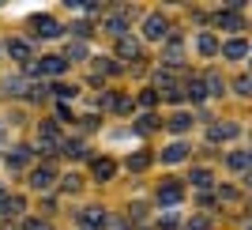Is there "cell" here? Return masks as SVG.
<instances>
[{
  "label": "cell",
  "instance_id": "6da1fadb",
  "mask_svg": "<svg viewBox=\"0 0 252 230\" xmlns=\"http://www.w3.org/2000/svg\"><path fill=\"white\" fill-rule=\"evenodd\" d=\"M38 144H42V151H57L61 147V125L57 121H42L38 125Z\"/></svg>",
  "mask_w": 252,
  "mask_h": 230
},
{
  "label": "cell",
  "instance_id": "7a4b0ae2",
  "mask_svg": "<svg viewBox=\"0 0 252 230\" xmlns=\"http://www.w3.org/2000/svg\"><path fill=\"white\" fill-rule=\"evenodd\" d=\"M166 19H162V15H147V19H143V38H151V42H162V38H166Z\"/></svg>",
  "mask_w": 252,
  "mask_h": 230
},
{
  "label": "cell",
  "instance_id": "3957f363",
  "mask_svg": "<svg viewBox=\"0 0 252 230\" xmlns=\"http://www.w3.org/2000/svg\"><path fill=\"white\" fill-rule=\"evenodd\" d=\"M79 227H83V230H102V227H105V211H102V208L79 211Z\"/></svg>",
  "mask_w": 252,
  "mask_h": 230
},
{
  "label": "cell",
  "instance_id": "277c9868",
  "mask_svg": "<svg viewBox=\"0 0 252 230\" xmlns=\"http://www.w3.org/2000/svg\"><path fill=\"white\" fill-rule=\"evenodd\" d=\"M53 181H57V170H53V166H38V170H34V174H31V185L38 189V192H45V189H53Z\"/></svg>",
  "mask_w": 252,
  "mask_h": 230
},
{
  "label": "cell",
  "instance_id": "5b68a950",
  "mask_svg": "<svg viewBox=\"0 0 252 230\" xmlns=\"http://www.w3.org/2000/svg\"><path fill=\"white\" fill-rule=\"evenodd\" d=\"M31 72H38V76H61L64 72V57H42Z\"/></svg>",
  "mask_w": 252,
  "mask_h": 230
},
{
  "label": "cell",
  "instance_id": "8992f818",
  "mask_svg": "<svg viewBox=\"0 0 252 230\" xmlns=\"http://www.w3.org/2000/svg\"><path fill=\"white\" fill-rule=\"evenodd\" d=\"M181 196H185V189H181L177 181H162V189H158V204H181Z\"/></svg>",
  "mask_w": 252,
  "mask_h": 230
},
{
  "label": "cell",
  "instance_id": "52a82bcc",
  "mask_svg": "<svg viewBox=\"0 0 252 230\" xmlns=\"http://www.w3.org/2000/svg\"><path fill=\"white\" fill-rule=\"evenodd\" d=\"M23 196H8V192H0V215H8V219H15V215H23Z\"/></svg>",
  "mask_w": 252,
  "mask_h": 230
},
{
  "label": "cell",
  "instance_id": "ba28073f",
  "mask_svg": "<svg viewBox=\"0 0 252 230\" xmlns=\"http://www.w3.org/2000/svg\"><path fill=\"white\" fill-rule=\"evenodd\" d=\"M34 34H38V38H57V34H61V23L42 15V19H34Z\"/></svg>",
  "mask_w": 252,
  "mask_h": 230
},
{
  "label": "cell",
  "instance_id": "9c48e42d",
  "mask_svg": "<svg viewBox=\"0 0 252 230\" xmlns=\"http://www.w3.org/2000/svg\"><path fill=\"white\" fill-rule=\"evenodd\" d=\"M222 57H230V61H245V57H249V42H245V38L226 42V45H222Z\"/></svg>",
  "mask_w": 252,
  "mask_h": 230
},
{
  "label": "cell",
  "instance_id": "30bf717a",
  "mask_svg": "<svg viewBox=\"0 0 252 230\" xmlns=\"http://www.w3.org/2000/svg\"><path fill=\"white\" fill-rule=\"evenodd\" d=\"M219 27H226V31H241V27H245V19H241V8L219 11Z\"/></svg>",
  "mask_w": 252,
  "mask_h": 230
},
{
  "label": "cell",
  "instance_id": "8fae6325",
  "mask_svg": "<svg viewBox=\"0 0 252 230\" xmlns=\"http://www.w3.org/2000/svg\"><path fill=\"white\" fill-rule=\"evenodd\" d=\"M105 31H109V34H117V38H125V31H128V15H125V11L109 15V19H105Z\"/></svg>",
  "mask_w": 252,
  "mask_h": 230
},
{
  "label": "cell",
  "instance_id": "7c38bea8",
  "mask_svg": "<svg viewBox=\"0 0 252 230\" xmlns=\"http://www.w3.org/2000/svg\"><path fill=\"white\" fill-rule=\"evenodd\" d=\"M8 57L11 61H31V42H23V38L8 42Z\"/></svg>",
  "mask_w": 252,
  "mask_h": 230
},
{
  "label": "cell",
  "instance_id": "4fadbf2b",
  "mask_svg": "<svg viewBox=\"0 0 252 230\" xmlns=\"http://www.w3.org/2000/svg\"><path fill=\"white\" fill-rule=\"evenodd\" d=\"M181 94H185V98H192V102H203V98H207V91H203V79H189Z\"/></svg>",
  "mask_w": 252,
  "mask_h": 230
},
{
  "label": "cell",
  "instance_id": "5bb4252c",
  "mask_svg": "<svg viewBox=\"0 0 252 230\" xmlns=\"http://www.w3.org/2000/svg\"><path fill=\"white\" fill-rule=\"evenodd\" d=\"M207 136L215 140V144H219V140H233V136H237V125H215Z\"/></svg>",
  "mask_w": 252,
  "mask_h": 230
},
{
  "label": "cell",
  "instance_id": "9a60e30c",
  "mask_svg": "<svg viewBox=\"0 0 252 230\" xmlns=\"http://www.w3.org/2000/svg\"><path fill=\"white\" fill-rule=\"evenodd\" d=\"M252 166V158H249V151H233L230 155V170H237V174H245V170Z\"/></svg>",
  "mask_w": 252,
  "mask_h": 230
},
{
  "label": "cell",
  "instance_id": "2e32d148",
  "mask_svg": "<svg viewBox=\"0 0 252 230\" xmlns=\"http://www.w3.org/2000/svg\"><path fill=\"white\" fill-rule=\"evenodd\" d=\"M185 155H189V147H185V144H173V147L162 151V162H181Z\"/></svg>",
  "mask_w": 252,
  "mask_h": 230
},
{
  "label": "cell",
  "instance_id": "e0dca14e",
  "mask_svg": "<svg viewBox=\"0 0 252 230\" xmlns=\"http://www.w3.org/2000/svg\"><path fill=\"white\" fill-rule=\"evenodd\" d=\"M200 53L203 57H215V53H219V38H215V34H200Z\"/></svg>",
  "mask_w": 252,
  "mask_h": 230
},
{
  "label": "cell",
  "instance_id": "ac0fdd59",
  "mask_svg": "<svg viewBox=\"0 0 252 230\" xmlns=\"http://www.w3.org/2000/svg\"><path fill=\"white\" fill-rule=\"evenodd\" d=\"M113 174H117V166H113V162H109V158H102V162H94V178H98V181H109V178H113Z\"/></svg>",
  "mask_w": 252,
  "mask_h": 230
},
{
  "label": "cell",
  "instance_id": "d6986e66",
  "mask_svg": "<svg viewBox=\"0 0 252 230\" xmlns=\"http://www.w3.org/2000/svg\"><path fill=\"white\" fill-rule=\"evenodd\" d=\"M211 181H215V174H211V170H192V185L196 189H211Z\"/></svg>",
  "mask_w": 252,
  "mask_h": 230
},
{
  "label": "cell",
  "instance_id": "ffe728a7",
  "mask_svg": "<svg viewBox=\"0 0 252 230\" xmlns=\"http://www.w3.org/2000/svg\"><path fill=\"white\" fill-rule=\"evenodd\" d=\"M27 162H31V147H15L8 155V166H27Z\"/></svg>",
  "mask_w": 252,
  "mask_h": 230
},
{
  "label": "cell",
  "instance_id": "44dd1931",
  "mask_svg": "<svg viewBox=\"0 0 252 230\" xmlns=\"http://www.w3.org/2000/svg\"><path fill=\"white\" fill-rule=\"evenodd\" d=\"M105 102H109V110H117V114H128V110H132V98H128V94H113V98H105Z\"/></svg>",
  "mask_w": 252,
  "mask_h": 230
},
{
  "label": "cell",
  "instance_id": "7402d4cb",
  "mask_svg": "<svg viewBox=\"0 0 252 230\" xmlns=\"http://www.w3.org/2000/svg\"><path fill=\"white\" fill-rule=\"evenodd\" d=\"M117 53H121V57H139V45L132 42V38H121V42H117Z\"/></svg>",
  "mask_w": 252,
  "mask_h": 230
},
{
  "label": "cell",
  "instance_id": "603a6c76",
  "mask_svg": "<svg viewBox=\"0 0 252 230\" xmlns=\"http://www.w3.org/2000/svg\"><path fill=\"white\" fill-rule=\"evenodd\" d=\"M8 91L11 94H31V83H27L23 76H15V79H8Z\"/></svg>",
  "mask_w": 252,
  "mask_h": 230
},
{
  "label": "cell",
  "instance_id": "cb8c5ba5",
  "mask_svg": "<svg viewBox=\"0 0 252 230\" xmlns=\"http://www.w3.org/2000/svg\"><path fill=\"white\" fill-rule=\"evenodd\" d=\"M147 166H151L147 151H139V155H132V158H128V170H147Z\"/></svg>",
  "mask_w": 252,
  "mask_h": 230
},
{
  "label": "cell",
  "instance_id": "d4e9b609",
  "mask_svg": "<svg viewBox=\"0 0 252 230\" xmlns=\"http://www.w3.org/2000/svg\"><path fill=\"white\" fill-rule=\"evenodd\" d=\"M61 147H64L68 158H83V144H79V140H68V144H61Z\"/></svg>",
  "mask_w": 252,
  "mask_h": 230
},
{
  "label": "cell",
  "instance_id": "484cf974",
  "mask_svg": "<svg viewBox=\"0 0 252 230\" xmlns=\"http://www.w3.org/2000/svg\"><path fill=\"white\" fill-rule=\"evenodd\" d=\"M169 128H173V132H185V128H192V117L189 114H177L173 121H169Z\"/></svg>",
  "mask_w": 252,
  "mask_h": 230
},
{
  "label": "cell",
  "instance_id": "4316f807",
  "mask_svg": "<svg viewBox=\"0 0 252 230\" xmlns=\"http://www.w3.org/2000/svg\"><path fill=\"white\" fill-rule=\"evenodd\" d=\"M83 57H87V45L83 42H72V45H68V61H83Z\"/></svg>",
  "mask_w": 252,
  "mask_h": 230
},
{
  "label": "cell",
  "instance_id": "83f0119b",
  "mask_svg": "<svg viewBox=\"0 0 252 230\" xmlns=\"http://www.w3.org/2000/svg\"><path fill=\"white\" fill-rule=\"evenodd\" d=\"M166 61H169V64H181V42H177V38L169 42V49H166Z\"/></svg>",
  "mask_w": 252,
  "mask_h": 230
},
{
  "label": "cell",
  "instance_id": "f1b7e54d",
  "mask_svg": "<svg viewBox=\"0 0 252 230\" xmlns=\"http://www.w3.org/2000/svg\"><path fill=\"white\" fill-rule=\"evenodd\" d=\"M158 125V121H155V117H151V114H143V117H139V121H136V128H139V132H151V128H155Z\"/></svg>",
  "mask_w": 252,
  "mask_h": 230
},
{
  "label": "cell",
  "instance_id": "f546056e",
  "mask_svg": "<svg viewBox=\"0 0 252 230\" xmlns=\"http://www.w3.org/2000/svg\"><path fill=\"white\" fill-rule=\"evenodd\" d=\"M233 91H237V94H249V91H252V79H249V76H237V83H233Z\"/></svg>",
  "mask_w": 252,
  "mask_h": 230
},
{
  "label": "cell",
  "instance_id": "4dcf8cb0",
  "mask_svg": "<svg viewBox=\"0 0 252 230\" xmlns=\"http://www.w3.org/2000/svg\"><path fill=\"white\" fill-rule=\"evenodd\" d=\"M75 94H79V91H75V87H68V83L57 87V98H64V102H68V98H75Z\"/></svg>",
  "mask_w": 252,
  "mask_h": 230
},
{
  "label": "cell",
  "instance_id": "1f68e13d",
  "mask_svg": "<svg viewBox=\"0 0 252 230\" xmlns=\"http://www.w3.org/2000/svg\"><path fill=\"white\" fill-rule=\"evenodd\" d=\"M185 230H207V219H203V215H196V219L185 223Z\"/></svg>",
  "mask_w": 252,
  "mask_h": 230
},
{
  "label": "cell",
  "instance_id": "d6a6232c",
  "mask_svg": "<svg viewBox=\"0 0 252 230\" xmlns=\"http://www.w3.org/2000/svg\"><path fill=\"white\" fill-rule=\"evenodd\" d=\"M155 102H158L155 91H139V106H155Z\"/></svg>",
  "mask_w": 252,
  "mask_h": 230
},
{
  "label": "cell",
  "instance_id": "836d02e7",
  "mask_svg": "<svg viewBox=\"0 0 252 230\" xmlns=\"http://www.w3.org/2000/svg\"><path fill=\"white\" fill-rule=\"evenodd\" d=\"M27 230H53L49 223H42V219H27Z\"/></svg>",
  "mask_w": 252,
  "mask_h": 230
},
{
  "label": "cell",
  "instance_id": "e575fe53",
  "mask_svg": "<svg viewBox=\"0 0 252 230\" xmlns=\"http://www.w3.org/2000/svg\"><path fill=\"white\" fill-rule=\"evenodd\" d=\"M102 230H125V223H121V219H105Z\"/></svg>",
  "mask_w": 252,
  "mask_h": 230
}]
</instances>
